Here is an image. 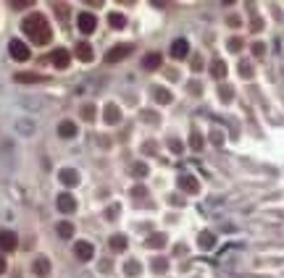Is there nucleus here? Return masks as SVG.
<instances>
[{
  "label": "nucleus",
  "instance_id": "7ed1b4c3",
  "mask_svg": "<svg viewBox=\"0 0 284 278\" xmlns=\"http://www.w3.org/2000/svg\"><path fill=\"white\" fill-rule=\"evenodd\" d=\"M76 29H79L82 34H92L95 29H98V19H95L92 13H87V11L79 13V16H76Z\"/></svg>",
  "mask_w": 284,
  "mask_h": 278
},
{
  "label": "nucleus",
  "instance_id": "a878e982",
  "mask_svg": "<svg viewBox=\"0 0 284 278\" xmlns=\"http://www.w3.org/2000/svg\"><path fill=\"white\" fill-rule=\"evenodd\" d=\"M218 97H221V102H232V97H234L232 95V87H221L218 89Z\"/></svg>",
  "mask_w": 284,
  "mask_h": 278
},
{
  "label": "nucleus",
  "instance_id": "a211bd4d",
  "mask_svg": "<svg viewBox=\"0 0 284 278\" xmlns=\"http://www.w3.org/2000/svg\"><path fill=\"white\" fill-rule=\"evenodd\" d=\"M35 273L37 275H47V273H50V262H47V257H37L35 260Z\"/></svg>",
  "mask_w": 284,
  "mask_h": 278
},
{
  "label": "nucleus",
  "instance_id": "f03ea898",
  "mask_svg": "<svg viewBox=\"0 0 284 278\" xmlns=\"http://www.w3.org/2000/svg\"><path fill=\"white\" fill-rule=\"evenodd\" d=\"M134 50V45L132 42H124V45H113L108 53H105V63H119V60L124 58H129V53Z\"/></svg>",
  "mask_w": 284,
  "mask_h": 278
},
{
  "label": "nucleus",
  "instance_id": "2eb2a0df",
  "mask_svg": "<svg viewBox=\"0 0 284 278\" xmlns=\"http://www.w3.org/2000/svg\"><path fill=\"white\" fill-rule=\"evenodd\" d=\"M58 134H61L63 139H71V136L76 134V123H74V121H61V123H58Z\"/></svg>",
  "mask_w": 284,
  "mask_h": 278
},
{
  "label": "nucleus",
  "instance_id": "6ab92c4d",
  "mask_svg": "<svg viewBox=\"0 0 284 278\" xmlns=\"http://www.w3.org/2000/svg\"><path fill=\"white\" fill-rule=\"evenodd\" d=\"M226 63H224V60H213V66H211V74L216 76V79H224V76H226Z\"/></svg>",
  "mask_w": 284,
  "mask_h": 278
},
{
  "label": "nucleus",
  "instance_id": "dca6fc26",
  "mask_svg": "<svg viewBox=\"0 0 284 278\" xmlns=\"http://www.w3.org/2000/svg\"><path fill=\"white\" fill-rule=\"evenodd\" d=\"M197 244H200V250H213V247H216V236L211 234V231H203Z\"/></svg>",
  "mask_w": 284,
  "mask_h": 278
},
{
  "label": "nucleus",
  "instance_id": "6e6552de",
  "mask_svg": "<svg viewBox=\"0 0 284 278\" xmlns=\"http://www.w3.org/2000/svg\"><path fill=\"white\" fill-rule=\"evenodd\" d=\"M92 255H95L92 244H87V241H76V244H74V257H76L79 262H87V260H92Z\"/></svg>",
  "mask_w": 284,
  "mask_h": 278
},
{
  "label": "nucleus",
  "instance_id": "9b49d317",
  "mask_svg": "<svg viewBox=\"0 0 284 278\" xmlns=\"http://www.w3.org/2000/svg\"><path fill=\"white\" fill-rule=\"evenodd\" d=\"M187 53H189V42L187 40H174L171 42V55L174 58H187Z\"/></svg>",
  "mask_w": 284,
  "mask_h": 278
},
{
  "label": "nucleus",
  "instance_id": "7c9ffc66",
  "mask_svg": "<svg viewBox=\"0 0 284 278\" xmlns=\"http://www.w3.org/2000/svg\"><path fill=\"white\" fill-rule=\"evenodd\" d=\"M166 268H168L166 260H155V262H153V270H155V273H166Z\"/></svg>",
  "mask_w": 284,
  "mask_h": 278
},
{
  "label": "nucleus",
  "instance_id": "0eeeda50",
  "mask_svg": "<svg viewBox=\"0 0 284 278\" xmlns=\"http://www.w3.org/2000/svg\"><path fill=\"white\" fill-rule=\"evenodd\" d=\"M179 189H184L187 194H197L200 192V181L195 176H189V173H182L179 176Z\"/></svg>",
  "mask_w": 284,
  "mask_h": 278
},
{
  "label": "nucleus",
  "instance_id": "393cba45",
  "mask_svg": "<svg viewBox=\"0 0 284 278\" xmlns=\"http://www.w3.org/2000/svg\"><path fill=\"white\" fill-rule=\"evenodd\" d=\"M132 173H134L137 179H145V176H148V165H145V163H134V165H132Z\"/></svg>",
  "mask_w": 284,
  "mask_h": 278
},
{
  "label": "nucleus",
  "instance_id": "f8f14e48",
  "mask_svg": "<svg viewBox=\"0 0 284 278\" xmlns=\"http://www.w3.org/2000/svg\"><path fill=\"white\" fill-rule=\"evenodd\" d=\"M58 179L66 184V187H76V184H79V173L74 171V168H63V171L58 173Z\"/></svg>",
  "mask_w": 284,
  "mask_h": 278
},
{
  "label": "nucleus",
  "instance_id": "bb28decb",
  "mask_svg": "<svg viewBox=\"0 0 284 278\" xmlns=\"http://www.w3.org/2000/svg\"><path fill=\"white\" fill-rule=\"evenodd\" d=\"M189 145H192V150H200L203 147V136L197 131H192V136H189Z\"/></svg>",
  "mask_w": 284,
  "mask_h": 278
},
{
  "label": "nucleus",
  "instance_id": "1a4fd4ad",
  "mask_svg": "<svg viewBox=\"0 0 284 278\" xmlns=\"http://www.w3.org/2000/svg\"><path fill=\"white\" fill-rule=\"evenodd\" d=\"M161 63H163V55L155 53V50L142 58V68H145V71H158V68H161Z\"/></svg>",
  "mask_w": 284,
  "mask_h": 278
},
{
  "label": "nucleus",
  "instance_id": "20e7f679",
  "mask_svg": "<svg viewBox=\"0 0 284 278\" xmlns=\"http://www.w3.org/2000/svg\"><path fill=\"white\" fill-rule=\"evenodd\" d=\"M8 50H11V58L13 60H21V63H24V60H29V48H26V45L21 42V40H11L8 42Z\"/></svg>",
  "mask_w": 284,
  "mask_h": 278
},
{
  "label": "nucleus",
  "instance_id": "f3484780",
  "mask_svg": "<svg viewBox=\"0 0 284 278\" xmlns=\"http://www.w3.org/2000/svg\"><path fill=\"white\" fill-rule=\"evenodd\" d=\"M110 250H113V252H124L126 250V236L124 234H113V236H110Z\"/></svg>",
  "mask_w": 284,
  "mask_h": 278
},
{
  "label": "nucleus",
  "instance_id": "ddd939ff",
  "mask_svg": "<svg viewBox=\"0 0 284 278\" xmlns=\"http://www.w3.org/2000/svg\"><path fill=\"white\" fill-rule=\"evenodd\" d=\"M103 118H105V123H119V121H121V111H119V105H105Z\"/></svg>",
  "mask_w": 284,
  "mask_h": 278
},
{
  "label": "nucleus",
  "instance_id": "473e14b6",
  "mask_svg": "<svg viewBox=\"0 0 284 278\" xmlns=\"http://www.w3.org/2000/svg\"><path fill=\"white\" fill-rule=\"evenodd\" d=\"M263 53H266V45H263V42H255V45H252V55H258V58H261Z\"/></svg>",
  "mask_w": 284,
  "mask_h": 278
},
{
  "label": "nucleus",
  "instance_id": "c85d7f7f",
  "mask_svg": "<svg viewBox=\"0 0 284 278\" xmlns=\"http://www.w3.org/2000/svg\"><path fill=\"white\" fill-rule=\"evenodd\" d=\"M240 74L245 76V79H250V76H252V66L247 63V60H242V63H240Z\"/></svg>",
  "mask_w": 284,
  "mask_h": 278
},
{
  "label": "nucleus",
  "instance_id": "f704fd0d",
  "mask_svg": "<svg viewBox=\"0 0 284 278\" xmlns=\"http://www.w3.org/2000/svg\"><path fill=\"white\" fill-rule=\"evenodd\" d=\"M126 273H129V275L139 273V262H126Z\"/></svg>",
  "mask_w": 284,
  "mask_h": 278
},
{
  "label": "nucleus",
  "instance_id": "4468645a",
  "mask_svg": "<svg viewBox=\"0 0 284 278\" xmlns=\"http://www.w3.org/2000/svg\"><path fill=\"white\" fill-rule=\"evenodd\" d=\"M76 58H79V60H84V63H90V60L95 58V55H92V45L79 42V45H76Z\"/></svg>",
  "mask_w": 284,
  "mask_h": 278
},
{
  "label": "nucleus",
  "instance_id": "c756f323",
  "mask_svg": "<svg viewBox=\"0 0 284 278\" xmlns=\"http://www.w3.org/2000/svg\"><path fill=\"white\" fill-rule=\"evenodd\" d=\"M29 6H35V3H32V0H13V3H11V8H16V11L29 8Z\"/></svg>",
  "mask_w": 284,
  "mask_h": 278
},
{
  "label": "nucleus",
  "instance_id": "2f4dec72",
  "mask_svg": "<svg viewBox=\"0 0 284 278\" xmlns=\"http://www.w3.org/2000/svg\"><path fill=\"white\" fill-rule=\"evenodd\" d=\"M240 48H242V40H240V37H232V40H229V50H234V53H237Z\"/></svg>",
  "mask_w": 284,
  "mask_h": 278
},
{
  "label": "nucleus",
  "instance_id": "39448f33",
  "mask_svg": "<svg viewBox=\"0 0 284 278\" xmlns=\"http://www.w3.org/2000/svg\"><path fill=\"white\" fill-rule=\"evenodd\" d=\"M16 247H19V239H16L13 231H6V228L0 231V250H3V252H13Z\"/></svg>",
  "mask_w": 284,
  "mask_h": 278
},
{
  "label": "nucleus",
  "instance_id": "cd10ccee",
  "mask_svg": "<svg viewBox=\"0 0 284 278\" xmlns=\"http://www.w3.org/2000/svg\"><path fill=\"white\" fill-rule=\"evenodd\" d=\"M82 118H84V121H95V108H92V105H84V108H82Z\"/></svg>",
  "mask_w": 284,
  "mask_h": 278
},
{
  "label": "nucleus",
  "instance_id": "aec40b11",
  "mask_svg": "<svg viewBox=\"0 0 284 278\" xmlns=\"http://www.w3.org/2000/svg\"><path fill=\"white\" fill-rule=\"evenodd\" d=\"M58 236H61V239H71V236H74V226H71L69 221L58 223Z\"/></svg>",
  "mask_w": 284,
  "mask_h": 278
},
{
  "label": "nucleus",
  "instance_id": "9d476101",
  "mask_svg": "<svg viewBox=\"0 0 284 278\" xmlns=\"http://www.w3.org/2000/svg\"><path fill=\"white\" fill-rule=\"evenodd\" d=\"M50 63H53L55 68H69V63H71V55H69V50L58 48V50L50 55Z\"/></svg>",
  "mask_w": 284,
  "mask_h": 278
},
{
  "label": "nucleus",
  "instance_id": "4c0bfd02",
  "mask_svg": "<svg viewBox=\"0 0 284 278\" xmlns=\"http://www.w3.org/2000/svg\"><path fill=\"white\" fill-rule=\"evenodd\" d=\"M226 21H229V26H240V19H237V16H229Z\"/></svg>",
  "mask_w": 284,
  "mask_h": 278
},
{
  "label": "nucleus",
  "instance_id": "58836bf2",
  "mask_svg": "<svg viewBox=\"0 0 284 278\" xmlns=\"http://www.w3.org/2000/svg\"><path fill=\"white\" fill-rule=\"evenodd\" d=\"M0 273H6V257L0 255Z\"/></svg>",
  "mask_w": 284,
  "mask_h": 278
},
{
  "label": "nucleus",
  "instance_id": "f257e3e1",
  "mask_svg": "<svg viewBox=\"0 0 284 278\" xmlns=\"http://www.w3.org/2000/svg\"><path fill=\"white\" fill-rule=\"evenodd\" d=\"M21 29L35 45H47L50 37H53V29H50V24H47V19L42 16V13H29V16L24 19V24H21Z\"/></svg>",
  "mask_w": 284,
  "mask_h": 278
},
{
  "label": "nucleus",
  "instance_id": "423d86ee",
  "mask_svg": "<svg viewBox=\"0 0 284 278\" xmlns=\"http://www.w3.org/2000/svg\"><path fill=\"white\" fill-rule=\"evenodd\" d=\"M55 205H58V210L61 213H66V215H71L74 210H76V199L69 194V192H63V194H58V199H55Z\"/></svg>",
  "mask_w": 284,
  "mask_h": 278
},
{
  "label": "nucleus",
  "instance_id": "c9c22d12",
  "mask_svg": "<svg viewBox=\"0 0 284 278\" xmlns=\"http://www.w3.org/2000/svg\"><path fill=\"white\" fill-rule=\"evenodd\" d=\"M132 194H134L137 199H139V197H148V189H145V187H134V189H132Z\"/></svg>",
  "mask_w": 284,
  "mask_h": 278
},
{
  "label": "nucleus",
  "instance_id": "b1692460",
  "mask_svg": "<svg viewBox=\"0 0 284 278\" xmlns=\"http://www.w3.org/2000/svg\"><path fill=\"white\" fill-rule=\"evenodd\" d=\"M145 244H148V247H153V250H158V247H163V244H166V234H153Z\"/></svg>",
  "mask_w": 284,
  "mask_h": 278
},
{
  "label": "nucleus",
  "instance_id": "5701e85b",
  "mask_svg": "<svg viewBox=\"0 0 284 278\" xmlns=\"http://www.w3.org/2000/svg\"><path fill=\"white\" fill-rule=\"evenodd\" d=\"M155 100L163 102V105H168V102H171V92L163 89V87H155Z\"/></svg>",
  "mask_w": 284,
  "mask_h": 278
},
{
  "label": "nucleus",
  "instance_id": "72a5a7b5",
  "mask_svg": "<svg viewBox=\"0 0 284 278\" xmlns=\"http://www.w3.org/2000/svg\"><path fill=\"white\" fill-rule=\"evenodd\" d=\"M55 13H58V16H61V19H66V13H69V6H66V3H61V6H55Z\"/></svg>",
  "mask_w": 284,
  "mask_h": 278
},
{
  "label": "nucleus",
  "instance_id": "412c9836",
  "mask_svg": "<svg viewBox=\"0 0 284 278\" xmlns=\"http://www.w3.org/2000/svg\"><path fill=\"white\" fill-rule=\"evenodd\" d=\"M16 82H21V84H35V82H42V76H40V74H16Z\"/></svg>",
  "mask_w": 284,
  "mask_h": 278
},
{
  "label": "nucleus",
  "instance_id": "e433bc0d",
  "mask_svg": "<svg viewBox=\"0 0 284 278\" xmlns=\"http://www.w3.org/2000/svg\"><path fill=\"white\" fill-rule=\"evenodd\" d=\"M168 147H171L174 152H179V150H182V142H179V139H168Z\"/></svg>",
  "mask_w": 284,
  "mask_h": 278
},
{
  "label": "nucleus",
  "instance_id": "4be33fe9",
  "mask_svg": "<svg viewBox=\"0 0 284 278\" xmlns=\"http://www.w3.org/2000/svg\"><path fill=\"white\" fill-rule=\"evenodd\" d=\"M108 24L113 26V29H124V26H126V19L121 16V13H110V16H108Z\"/></svg>",
  "mask_w": 284,
  "mask_h": 278
}]
</instances>
